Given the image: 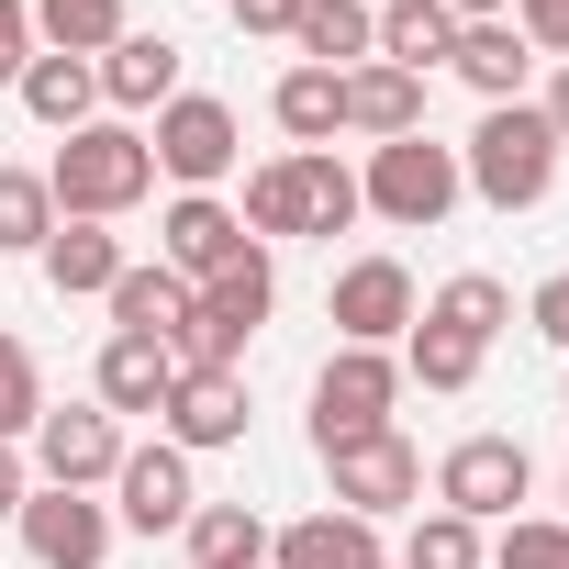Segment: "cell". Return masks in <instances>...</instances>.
<instances>
[{
  "mask_svg": "<svg viewBox=\"0 0 569 569\" xmlns=\"http://www.w3.org/2000/svg\"><path fill=\"white\" fill-rule=\"evenodd\" d=\"M46 190H57V223H112V212H134V201L157 190V146H146L134 123H79V134L57 146Z\"/></svg>",
  "mask_w": 569,
  "mask_h": 569,
  "instance_id": "obj_1",
  "label": "cell"
},
{
  "mask_svg": "<svg viewBox=\"0 0 569 569\" xmlns=\"http://www.w3.org/2000/svg\"><path fill=\"white\" fill-rule=\"evenodd\" d=\"M458 179H469L491 212H536V201L558 190V134H547V112H536V101H491L480 134L458 146Z\"/></svg>",
  "mask_w": 569,
  "mask_h": 569,
  "instance_id": "obj_2",
  "label": "cell"
},
{
  "mask_svg": "<svg viewBox=\"0 0 569 569\" xmlns=\"http://www.w3.org/2000/svg\"><path fill=\"white\" fill-rule=\"evenodd\" d=\"M358 201H369L380 223H402V234H436V223L469 201V179H458V146H436V134H391V146H369V168H358Z\"/></svg>",
  "mask_w": 569,
  "mask_h": 569,
  "instance_id": "obj_3",
  "label": "cell"
},
{
  "mask_svg": "<svg viewBox=\"0 0 569 569\" xmlns=\"http://www.w3.org/2000/svg\"><path fill=\"white\" fill-rule=\"evenodd\" d=\"M402 402V358L391 347H336L325 380H313V447H347V436H380Z\"/></svg>",
  "mask_w": 569,
  "mask_h": 569,
  "instance_id": "obj_4",
  "label": "cell"
},
{
  "mask_svg": "<svg viewBox=\"0 0 569 569\" xmlns=\"http://www.w3.org/2000/svg\"><path fill=\"white\" fill-rule=\"evenodd\" d=\"M325 480H336V513H358V525H380V513H413L425 502V458H413V436H347V447H325Z\"/></svg>",
  "mask_w": 569,
  "mask_h": 569,
  "instance_id": "obj_5",
  "label": "cell"
},
{
  "mask_svg": "<svg viewBox=\"0 0 569 569\" xmlns=\"http://www.w3.org/2000/svg\"><path fill=\"white\" fill-rule=\"evenodd\" d=\"M23 447H34V480L46 491H112V469H123V425L101 402H68V413L46 402Z\"/></svg>",
  "mask_w": 569,
  "mask_h": 569,
  "instance_id": "obj_6",
  "label": "cell"
},
{
  "mask_svg": "<svg viewBox=\"0 0 569 569\" xmlns=\"http://www.w3.org/2000/svg\"><path fill=\"white\" fill-rule=\"evenodd\" d=\"M525 480H536V458H525L513 436H458V447L436 458V513H469V525H513Z\"/></svg>",
  "mask_w": 569,
  "mask_h": 569,
  "instance_id": "obj_7",
  "label": "cell"
},
{
  "mask_svg": "<svg viewBox=\"0 0 569 569\" xmlns=\"http://www.w3.org/2000/svg\"><path fill=\"white\" fill-rule=\"evenodd\" d=\"M413 268L402 257H347L336 268V291H325V325H336V347H391V336H413Z\"/></svg>",
  "mask_w": 569,
  "mask_h": 569,
  "instance_id": "obj_8",
  "label": "cell"
},
{
  "mask_svg": "<svg viewBox=\"0 0 569 569\" xmlns=\"http://www.w3.org/2000/svg\"><path fill=\"white\" fill-rule=\"evenodd\" d=\"M12 525H23V558H34V569H101L112 536H123L101 491H46V480H34V502H23Z\"/></svg>",
  "mask_w": 569,
  "mask_h": 569,
  "instance_id": "obj_9",
  "label": "cell"
},
{
  "mask_svg": "<svg viewBox=\"0 0 569 569\" xmlns=\"http://www.w3.org/2000/svg\"><path fill=\"white\" fill-rule=\"evenodd\" d=\"M246 246H257V234H246V212H234V201H212V190H179V201L157 212V268H179L190 291H201L212 268H234Z\"/></svg>",
  "mask_w": 569,
  "mask_h": 569,
  "instance_id": "obj_10",
  "label": "cell"
},
{
  "mask_svg": "<svg viewBox=\"0 0 569 569\" xmlns=\"http://www.w3.org/2000/svg\"><path fill=\"white\" fill-rule=\"evenodd\" d=\"M146 146H157V168H168L179 190H212V179H223V168L246 157L234 112H223V101H201V90H179V101L157 112V134H146Z\"/></svg>",
  "mask_w": 569,
  "mask_h": 569,
  "instance_id": "obj_11",
  "label": "cell"
},
{
  "mask_svg": "<svg viewBox=\"0 0 569 569\" xmlns=\"http://www.w3.org/2000/svg\"><path fill=\"white\" fill-rule=\"evenodd\" d=\"M157 436H168L179 458H212V447H246V369H179V391H168Z\"/></svg>",
  "mask_w": 569,
  "mask_h": 569,
  "instance_id": "obj_12",
  "label": "cell"
},
{
  "mask_svg": "<svg viewBox=\"0 0 569 569\" xmlns=\"http://www.w3.org/2000/svg\"><path fill=\"white\" fill-rule=\"evenodd\" d=\"M190 458L157 436V447H123V469H112V525H134V536H168V525H190Z\"/></svg>",
  "mask_w": 569,
  "mask_h": 569,
  "instance_id": "obj_13",
  "label": "cell"
},
{
  "mask_svg": "<svg viewBox=\"0 0 569 569\" xmlns=\"http://www.w3.org/2000/svg\"><path fill=\"white\" fill-rule=\"evenodd\" d=\"M90 68H101V101H112L123 123H134V112H168V101H179V46H168V34H112V46H101Z\"/></svg>",
  "mask_w": 569,
  "mask_h": 569,
  "instance_id": "obj_14",
  "label": "cell"
},
{
  "mask_svg": "<svg viewBox=\"0 0 569 569\" xmlns=\"http://www.w3.org/2000/svg\"><path fill=\"white\" fill-rule=\"evenodd\" d=\"M168 391H179V347H157V336H112L101 347V380H90V402L123 425V413H168Z\"/></svg>",
  "mask_w": 569,
  "mask_h": 569,
  "instance_id": "obj_15",
  "label": "cell"
},
{
  "mask_svg": "<svg viewBox=\"0 0 569 569\" xmlns=\"http://www.w3.org/2000/svg\"><path fill=\"white\" fill-rule=\"evenodd\" d=\"M34 257H46V279H57V302H112V279L134 268L112 223H57Z\"/></svg>",
  "mask_w": 569,
  "mask_h": 569,
  "instance_id": "obj_16",
  "label": "cell"
},
{
  "mask_svg": "<svg viewBox=\"0 0 569 569\" xmlns=\"http://www.w3.org/2000/svg\"><path fill=\"white\" fill-rule=\"evenodd\" d=\"M268 569H380V525L358 513H302L268 536Z\"/></svg>",
  "mask_w": 569,
  "mask_h": 569,
  "instance_id": "obj_17",
  "label": "cell"
},
{
  "mask_svg": "<svg viewBox=\"0 0 569 569\" xmlns=\"http://www.w3.org/2000/svg\"><path fill=\"white\" fill-rule=\"evenodd\" d=\"M12 90H23V112H34L46 134H79V123L101 112V68H90V57H57V46H34V68H23Z\"/></svg>",
  "mask_w": 569,
  "mask_h": 569,
  "instance_id": "obj_18",
  "label": "cell"
},
{
  "mask_svg": "<svg viewBox=\"0 0 569 569\" xmlns=\"http://www.w3.org/2000/svg\"><path fill=\"white\" fill-rule=\"evenodd\" d=\"M291 46H302V68H369L380 57V12L369 0H302V23H291Z\"/></svg>",
  "mask_w": 569,
  "mask_h": 569,
  "instance_id": "obj_19",
  "label": "cell"
},
{
  "mask_svg": "<svg viewBox=\"0 0 569 569\" xmlns=\"http://www.w3.org/2000/svg\"><path fill=\"white\" fill-rule=\"evenodd\" d=\"M347 134H369V146H391V134H425V79H402V68H347Z\"/></svg>",
  "mask_w": 569,
  "mask_h": 569,
  "instance_id": "obj_20",
  "label": "cell"
},
{
  "mask_svg": "<svg viewBox=\"0 0 569 569\" xmlns=\"http://www.w3.org/2000/svg\"><path fill=\"white\" fill-rule=\"evenodd\" d=\"M447 57H458V12H447V0H380V68L425 79Z\"/></svg>",
  "mask_w": 569,
  "mask_h": 569,
  "instance_id": "obj_21",
  "label": "cell"
},
{
  "mask_svg": "<svg viewBox=\"0 0 569 569\" xmlns=\"http://www.w3.org/2000/svg\"><path fill=\"white\" fill-rule=\"evenodd\" d=\"M268 112H279V134H291V157H313V146L347 134V79L336 68H291V79L268 90Z\"/></svg>",
  "mask_w": 569,
  "mask_h": 569,
  "instance_id": "obj_22",
  "label": "cell"
},
{
  "mask_svg": "<svg viewBox=\"0 0 569 569\" xmlns=\"http://www.w3.org/2000/svg\"><path fill=\"white\" fill-rule=\"evenodd\" d=\"M480 101H525V68H536V46L513 34V12L502 23H458V57H447Z\"/></svg>",
  "mask_w": 569,
  "mask_h": 569,
  "instance_id": "obj_23",
  "label": "cell"
},
{
  "mask_svg": "<svg viewBox=\"0 0 569 569\" xmlns=\"http://www.w3.org/2000/svg\"><path fill=\"white\" fill-rule=\"evenodd\" d=\"M190 569H268V513L257 502H190Z\"/></svg>",
  "mask_w": 569,
  "mask_h": 569,
  "instance_id": "obj_24",
  "label": "cell"
},
{
  "mask_svg": "<svg viewBox=\"0 0 569 569\" xmlns=\"http://www.w3.org/2000/svg\"><path fill=\"white\" fill-rule=\"evenodd\" d=\"M179 325H190V279H179V268H123V279H112V336L179 347Z\"/></svg>",
  "mask_w": 569,
  "mask_h": 569,
  "instance_id": "obj_25",
  "label": "cell"
},
{
  "mask_svg": "<svg viewBox=\"0 0 569 569\" xmlns=\"http://www.w3.org/2000/svg\"><path fill=\"white\" fill-rule=\"evenodd\" d=\"M425 325H447V336H469V347H491V336L513 325V291H502V279H491V268H458V279H447V291L425 302Z\"/></svg>",
  "mask_w": 569,
  "mask_h": 569,
  "instance_id": "obj_26",
  "label": "cell"
},
{
  "mask_svg": "<svg viewBox=\"0 0 569 569\" xmlns=\"http://www.w3.org/2000/svg\"><path fill=\"white\" fill-rule=\"evenodd\" d=\"M23 12H34V46L57 57H101L123 34V0H23Z\"/></svg>",
  "mask_w": 569,
  "mask_h": 569,
  "instance_id": "obj_27",
  "label": "cell"
},
{
  "mask_svg": "<svg viewBox=\"0 0 569 569\" xmlns=\"http://www.w3.org/2000/svg\"><path fill=\"white\" fill-rule=\"evenodd\" d=\"M358 212H369V201H358V168H347L336 146H313V157H302V234H347Z\"/></svg>",
  "mask_w": 569,
  "mask_h": 569,
  "instance_id": "obj_28",
  "label": "cell"
},
{
  "mask_svg": "<svg viewBox=\"0 0 569 569\" xmlns=\"http://www.w3.org/2000/svg\"><path fill=\"white\" fill-rule=\"evenodd\" d=\"M480 358H491V347H469V336H447V325H425V313H413V336H402V380H425V391H469Z\"/></svg>",
  "mask_w": 569,
  "mask_h": 569,
  "instance_id": "obj_29",
  "label": "cell"
},
{
  "mask_svg": "<svg viewBox=\"0 0 569 569\" xmlns=\"http://www.w3.org/2000/svg\"><path fill=\"white\" fill-rule=\"evenodd\" d=\"M391 569H491V536L469 513H413V536H402Z\"/></svg>",
  "mask_w": 569,
  "mask_h": 569,
  "instance_id": "obj_30",
  "label": "cell"
},
{
  "mask_svg": "<svg viewBox=\"0 0 569 569\" xmlns=\"http://www.w3.org/2000/svg\"><path fill=\"white\" fill-rule=\"evenodd\" d=\"M57 234V190H46V168H0V257H34Z\"/></svg>",
  "mask_w": 569,
  "mask_h": 569,
  "instance_id": "obj_31",
  "label": "cell"
},
{
  "mask_svg": "<svg viewBox=\"0 0 569 569\" xmlns=\"http://www.w3.org/2000/svg\"><path fill=\"white\" fill-rule=\"evenodd\" d=\"M246 234H257V246H268V234H302V157L246 168Z\"/></svg>",
  "mask_w": 569,
  "mask_h": 569,
  "instance_id": "obj_32",
  "label": "cell"
},
{
  "mask_svg": "<svg viewBox=\"0 0 569 569\" xmlns=\"http://www.w3.org/2000/svg\"><path fill=\"white\" fill-rule=\"evenodd\" d=\"M34 413H46V380H34L23 336H0V447H23V436H34Z\"/></svg>",
  "mask_w": 569,
  "mask_h": 569,
  "instance_id": "obj_33",
  "label": "cell"
},
{
  "mask_svg": "<svg viewBox=\"0 0 569 569\" xmlns=\"http://www.w3.org/2000/svg\"><path fill=\"white\" fill-rule=\"evenodd\" d=\"M491 569H569V525H502Z\"/></svg>",
  "mask_w": 569,
  "mask_h": 569,
  "instance_id": "obj_34",
  "label": "cell"
},
{
  "mask_svg": "<svg viewBox=\"0 0 569 569\" xmlns=\"http://www.w3.org/2000/svg\"><path fill=\"white\" fill-rule=\"evenodd\" d=\"M513 34L536 57H569V0H513Z\"/></svg>",
  "mask_w": 569,
  "mask_h": 569,
  "instance_id": "obj_35",
  "label": "cell"
},
{
  "mask_svg": "<svg viewBox=\"0 0 569 569\" xmlns=\"http://www.w3.org/2000/svg\"><path fill=\"white\" fill-rule=\"evenodd\" d=\"M34 68V12H23V0H0V90H12Z\"/></svg>",
  "mask_w": 569,
  "mask_h": 569,
  "instance_id": "obj_36",
  "label": "cell"
},
{
  "mask_svg": "<svg viewBox=\"0 0 569 569\" xmlns=\"http://www.w3.org/2000/svg\"><path fill=\"white\" fill-rule=\"evenodd\" d=\"M525 325H536V336H547V347L569 358V268H558V279H547V291L525 302Z\"/></svg>",
  "mask_w": 569,
  "mask_h": 569,
  "instance_id": "obj_37",
  "label": "cell"
},
{
  "mask_svg": "<svg viewBox=\"0 0 569 569\" xmlns=\"http://www.w3.org/2000/svg\"><path fill=\"white\" fill-rule=\"evenodd\" d=\"M302 0H234V34H291Z\"/></svg>",
  "mask_w": 569,
  "mask_h": 569,
  "instance_id": "obj_38",
  "label": "cell"
},
{
  "mask_svg": "<svg viewBox=\"0 0 569 569\" xmlns=\"http://www.w3.org/2000/svg\"><path fill=\"white\" fill-rule=\"evenodd\" d=\"M23 502H34V458H23V447H0V513H23Z\"/></svg>",
  "mask_w": 569,
  "mask_h": 569,
  "instance_id": "obj_39",
  "label": "cell"
},
{
  "mask_svg": "<svg viewBox=\"0 0 569 569\" xmlns=\"http://www.w3.org/2000/svg\"><path fill=\"white\" fill-rule=\"evenodd\" d=\"M536 112H547V134L569 146V57H558V79H547V101H536Z\"/></svg>",
  "mask_w": 569,
  "mask_h": 569,
  "instance_id": "obj_40",
  "label": "cell"
},
{
  "mask_svg": "<svg viewBox=\"0 0 569 569\" xmlns=\"http://www.w3.org/2000/svg\"><path fill=\"white\" fill-rule=\"evenodd\" d=\"M447 12H458V23H502V12H513V0H447Z\"/></svg>",
  "mask_w": 569,
  "mask_h": 569,
  "instance_id": "obj_41",
  "label": "cell"
},
{
  "mask_svg": "<svg viewBox=\"0 0 569 569\" xmlns=\"http://www.w3.org/2000/svg\"><path fill=\"white\" fill-rule=\"evenodd\" d=\"M558 502H569V469H558Z\"/></svg>",
  "mask_w": 569,
  "mask_h": 569,
  "instance_id": "obj_42",
  "label": "cell"
},
{
  "mask_svg": "<svg viewBox=\"0 0 569 569\" xmlns=\"http://www.w3.org/2000/svg\"><path fill=\"white\" fill-rule=\"evenodd\" d=\"M369 12H380V0H369Z\"/></svg>",
  "mask_w": 569,
  "mask_h": 569,
  "instance_id": "obj_43",
  "label": "cell"
},
{
  "mask_svg": "<svg viewBox=\"0 0 569 569\" xmlns=\"http://www.w3.org/2000/svg\"><path fill=\"white\" fill-rule=\"evenodd\" d=\"M380 569H391V558H380Z\"/></svg>",
  "mask_w": 569,
  "mask_h": 569,
  "instance_id": "obj_44",
  "label": "cell"
}]
</instances>
